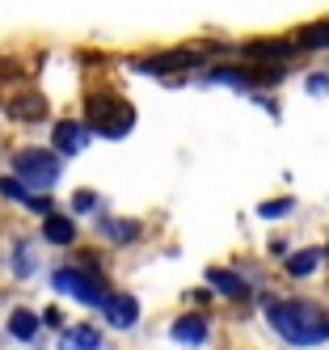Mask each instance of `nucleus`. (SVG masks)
Returning a JSON list of instances; mask_svg holds the SVG:
<instances>
[{"label":"nucleus","instance_id":"obj_17","mask_svg":"<svg viewBox=\"0 0 329 350\" xmlns=\"http://www.w3.org/2000/svg\"><path fill=\"white\" fill-rule=\"evenodd\" d=\"M13 274H17V279L34 274V249L25 245V241H17V249H13Z\"/></svg>","mask_w":329,"mask_h":350},{"label":"nucleus","instance_id":"obj_24","mask_svg":"<svg viewBox=\"0 0 329 350\" xmlns=\"http://www.w3.org/2000/svg\"><path fill=\"white\" fill-rule=\"evenodd\" d=\"M325 258H329V245H325Z\"/></svg>","mask_w":329,"mask_h":350},{"label":"nucleus","instance_id":"obj_3","mask_svg":"<svg viewBox=\"0 0 329 350\" xmlns=\"http://www.w3.org/2000/svg\"><path fill=\"white\" fill-rule=\"evenodd\" d=\"M60 169H64V161L51 148H21L13 157V173L25 190H51L60 182Z\"/></svg>","mask_w":329,"mask_h":350},{"label":"nucleus","instance_id":"obj_12","mask_svg":"<svg viewBox=\"0 0 329 350\" xmlns=\"http://www.w3.org/2000/svg\"><path fill=\"white\" fill-rule=\"evenodd\" d=\"M321 258H325V249H300V254L287 258V274H291V279H308Z\"/></svg>","mask_w":329,"mask_h":350},{"label":"nucleus","instance_id":"obj_9","mask_svg":"<svg viewBox=\"0 0 329 350\" xmlns=\"http://www.w3.org/2000/svg\"><path fill=\"white\" fill-rule=\"evenodd\" d=\"M207 283L220 291V295H228V299H249V283L241 279V274H233V270H207Z\"/></svg>","mask_w":329,"mask_h":350},{"label":"nucleus","instance_id":"obj_15","mask_svg":"<svg viewBox=\"0 0 329 350\" xmlns=\"http://www.w3.org/2000/svg\"><path fill=\"white\" fill-rule=\"evenodd\" d=\"M68 346L72 350H101V334L93 325H72L68 329Z\"/></svg>","mask_w":329,"mask_h":350},{"label":"nucleus","instance_id":"obj_11","mask_svg":"<svg viewBox=\"0 0 329 350\" xmlns=\"http://www.w3.org/2000/svg\"><path fill=\"white\" fill-rule=\"evenodd\" d=\"M38 325H42V317H38V312H30V308H17V312L9 317V334H13L17 342H30V338L38 334Z\"/></svg>","mask_w":329,"mask_h":350},{"label":"nucleus","instance_id":"obj_1","mask_svg":"<svg viewBox=\"0 0 329 350\" xmlns=\"http://www.w3.org/2000/svg\"><path fill=\"white\" fill-rule=\"evenodd\" d=\"M266 321H270V329L283 338L287 346L329 342V317L317 304H308V299H270V304H266Z\"/></svg>","mask_w":329,"mask_h":350},{"label":"nucleus","instance_id":"obj_8","mask_svg":"<svg viewBox=\"0 0 329 350\" xmlns=\"http://www.w3.org/2000/svg\"><path fill=\"white\" fill-rule=\"evenodd\" d=\"M169 338H173V342H182V346H202V342H207V321H202L198 312H186V317H177V321H173Z\"/></svg>","mask_w":329,"mask_h":350},{"label":"nucleus","instance_id":"obj_16","mask_svg":"<svg viewBox=\"0 0 329 350\" xmlns=\"http://www.w3.org/2000/svg\"><path fill=\"white\" fill-rule=\"evenodd\" d=\"M300 46H329V21H313V26H304L295 34Z\"/></svg>","mask_w":329,"mask_h":350},{"label":"nucleus","instance_id":"obj_2","mask_svg":"<svg viewBox=\"0 0 329 350\" xmlns=\"http://www.w3.org/2000/svg\"><path fill=\"white\" fill-rule=\"evenodd\" d=\"M85 127L97 131V135H106V139H122L135 127V110H131V102H122V97L97 93V97H89V122Z\"/></svg>","mask_w":329,"mask_h":350},{"label":"nucleus","instance_id":"obj_22","mask_svg":"<svg viewBox=\"0 0 329 350\" xmlns=\"http://www.w3.org/2000/svg\"><path fill=\"white\" fill-rule=\"evenodd\" d=\"M308 89H313V93H325V89H329V77H308Z\"/></svg>","mask_w":329,"mask_h":350},{"label":"nucleus","instance_id":"obj_6","mask_svg":"<svg viewBox=\"0 0 329 350\" xmlns=\"http://www.w3.org/2000/svg\"><path fill=\"white\" fill-rule=\"evenodd\" d=\"M202 55L198 51H165V55H148V59H135L140 72H182V68H198Z\"/></svg>","mask_w":329,"mask_h":350},{"label":"nucleus","instance_id":"obj_4","mask_svg":"<svg viewBox=\"0 0 329 350\" xmlns=\"http://www.w3.org/2000/svg\"><path fill=\"white\" fill-rule=\"evenodd\" d=\"M55 291H64V295H72V299H81V304H89V308H106V299H110V291L101 287V279L93 270H85V266H68V270H55Z\"/></svg>","mask_w":329,"mask_h":350},{"label":"nucleus","instance_id":"obj_13","mask_svg":"<svg viewBox=\"0 0 329 350\" xmlns=\"http://www.w3.org/2000/svg\"><path fill=\"white\" fill-rule=\"evenodd\" d=\"M9 114L13 118H42L47 114V102H42L38 93H17L13 102H9Z\"/></svg>","mask_w":329,"mask_h":350},{"label":"nucleus","instance_id":"obj_23","mask_svg":"<svg viewBox=\"0 0 329 350\" xmlns=\"http://www.w3.org/2000/svg\"><path fill=\"white\" fill-rule=\"evenodd\" d=\"M30 207H34L38 215H51V198H30Z\"/></svg>","mask_w":329,"mask_h":350},{"label":"nucleus","instance_id":"obj_5","mask_svg":"<svg viewBox=\"0 0 329 350\" xmlns=\"http://www.w3.org/2000/svg\"><path fill=\"white\" fill-rule=\"evenodd\" d=\"M89 127L85 122H60L55 131H51V144H55V157H76L81 152V148L89 144Z\"/></svg>","mask_w":329,"mask_h":350},{"label":"nucleus","instance_id":"obj_7","mask_svg":"<svg viewBox=\"0 0 329 350\" xmlns=\"http://www.w3.org/2000/svg\"><path fill=\"white\" fill-rule=\"evenodd\" d=\"M101 312H106V321L114 325V329H131V325L140 321V304H135V295H110Z\"/></svg>","mask_w":329,"mask_h":350},{"label":"nucleus","instance_id":"obj_19","mask_svg":"<svg viewBox=\"0 0 329 350\" xmlns=\"http://www.w3.org/2000/svg\"><path fill=\"white\" fill-rule=\"evenodd\" d=\"M0 194L13 198V203H25V207H30V190H25L17 178H0Z\"/></svg>","mask_w":329,"mask_h":350},{"label":"nucleus","instance_id":"obj_18","mask_svg":"<svg viewBox=\"0 0 329 350\" xmlns=\"http://www.w3.org/2000/svg\"><path fill=\"white\" fill-rule=\"evenodd\" d=\"M245 51H249V55H274V59H283V55L291 51V46H287V42H274V38H270V42H249Z\"/></svg>","mask_w":329,"mask_h":350},{"label":"nucleus","instance_id":"obj_14","mask_svg":"<svg viewBox=\"0 0 329 350\" xmlns=\"http://www.w3.org/2000/svg\"><path fill=\"white\" fill-rule=\"evenodd\" d=\"M101 237L114 241V245H127V241L140 237V224L135 219H106V224H101Z\"/></svg>","mask_w":329,"mask_h":350},{"label":"nucleus","instance_id":"obj_20","mask_svg":"<svg viewBox=\"0 0 329 350\" xmlns=\"http://www.w3.org/2000/svg\"><path fill=\"white\" fill-rule=\"evenodd\" d=\"M287 211H291V198H274V203H262L258 207L262 219H278V215H287Z\"/></svg>","mask_w":329,"mask_h":350},{"label":"nucleus","instance_id":"obj_10","mask_svg":"<svg viewBox=\"0 0 329 350\" xmlns=\"http://www.w3.org/2000/svg\"><path fill=\"white\" fill-rule=\"evenodd\" d=\"M42 237H47L51 245H72V241H76V224H72L68 215H47Z\"/></svg>","mask_w":329,"mask_h":350},{"label":"nucleus","instance_id":"obj_21","mask_svg":"<svg viewBox=\"0 0 329 350\" xmlns=\"http://www.w3.org/2000/svg\"><path fill=\"white\" fill-rule=\"evenodd\" d=\"M72 207H76V211H93V207H97V198H93V190H76V198H72Z\"/></svg>","mask_w":329,"mask_h":350}]
</instances>
